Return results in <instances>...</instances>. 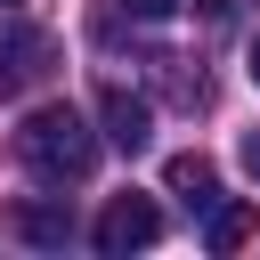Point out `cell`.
I'll list each match as a JSON object with an SVG mask.
<instances>
[{"instance_id": "7", "label": "cell", "mask_w": 260, "mask_h": 260, "mask_svg": "<svg viewBox=\"0 0 260 260\" xmlns=\"http://www.w3.org/2000/svg\"><path fill=\"white\" fill-rule=\"evenodd\" d=\"M252 236V203H211V219H203V244L211 252H236Z\"/></svg>"}, {"instance_id": "5", "label": "cell", "mask_w": 260, "mask_h": 260, "mask_svg": "<svg viewBox=\"0 0 260 260\" xmlns=\"http://www.w3.org/2000/svg\"><path fill=\"white\" fill-rule=\"evenodd\" d=\"M98 122H106L98 138H106V146H122V154H146V138H154V106H146L138 89H122V81H106V89H98Z\"/></svg>"}, {"instance_id": "6", "label": "cell", "mask_w": 260, "mask_h": 260, "mask_svg": "<svg viewBox=\"0 0 260 260\" xmlns=\"http://www.w3.org/2000/svg\"><path fill=\"white\" fill-rule=\"evenodd\" d=\"M162 187H171L187 211H211V203H219V171H211L203 154H171V162H162Z\"/></svg>"}, {"instance_id": "1", "label": "cell", "mask_w": 260, "mask_h": 260, "mask_svg": "<svg viewBox=\"0 0 260 260\" xmlns=\"http://www.w3.org/2000/svg\"><path fill=\"white\" fill-rule=\"evenodd\" d=\"M16 154L41 187H81L98 171V130H89L81 106H32L24 130H16Z\"/></svg>"}, {"instance_id": "8", "label": "cell", "mask_w": 260, "mask_h": 260, "mask_svg": "<svg viewBox=\"0 0 260 260\" xmlns=\"http://www.w3.org/2000/svg\"><path fill=\"white\" fill-rule=\"evenodd\" d=\"M122 8H130V16H146V24H154V16H171V8H179V0H122Z\"/></svg>"}, {"instance_id": "11", "label": "cell", "mask_w": 260, "mask_h": 260, "mask_svg": "<svg viewBox=\"0 0 260 260\" xmlns=\"http://www.w3.org/2000/svg\"><path fill=\"white\" fill-rule=\"evenodd\" d=\"M244 57H252V81H260V32H252V49H244Z\"/></svg>"}, {"instance_id": "3", "label": "cell", "mask_w": 260, "mask_h": 260, "mask_svg": "<svg viewBox=\"0 0 260 260\" xmlns=\"http://www.w3.org/2000/svg\"><path fill=\"white\" fill-rule=\"evenodd\" d=\"M162 236V211L146 203V195H114L106 211H98V228H89V244L106 252V260H130V252H146Z\"/></svg>"}, {"instance_id": "12", "label": "cell", "mask_w": 260, "mask_h": 260, "mask_svg": "<svg viewBox=\"0 0 260 260\" xmlns=\"http://www.w3.org/2000/svg\"><path fill=\"white\" fill-rule=\"evenodd\" d=\"M0 8H16V0H0Z\"/></svg>"}, {"instance_id": "10", "label": "cell", "mask_w": 260, "mask_h": 260, "mask_svg": "<svg viewBox=\"0 0 260 260\" xmlns=\"http://www.w3.org/2000/svg\"><path fill=\"white\" fill-rule=\"evenodd\" d=\"M236 154H244V171H252V179H260V130H252V138H244V146H236Z\"/></svg>"}, {"instance_id": "4", "label": "cell", "mask_w": 260, "mask_h": 260, "mask_svg": "<svg viewBox=\"0 0 260 260\" xmlns=\"http://www.w3.org/2000/svg\"><path fill=\"white\" fill-rule=\"evenodd\" d=\"M8 236H24L32 252H65L81 228H73V203L65 195H16L8 203Z\"/></svg>"}, {"instance_id": "9", "label": "cell", "mask_w": 260, "mask_h": 260, "mask_svg": "<svg viewBox=\"0 0 260 260\" xmlns=\"http://www.w3.org/2000/svg\"><path fill=\"white\" fill-rule=\"evenodd\" d=\"M236 8H244V0H203V16H211V24H236Z\"/></svg>"}, {"instance_id": "2", "label": "cell", "mask_w": 260, "mask_h": 260, "mask_svg": "<svg viewBox=\"0 0 260 260\" xmlns=\"http://www.w3.org/2000/svg\"><path fill=\"white\" fill-rule=\"evenodd\" d=\"M49 73H57V32L49 24H24L16 8H0V98H24Z\"/></svg>"}]
</instances>
